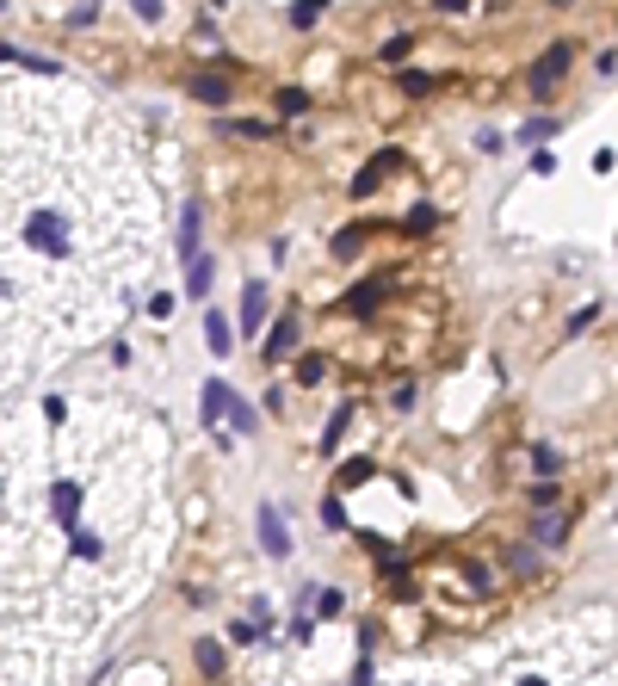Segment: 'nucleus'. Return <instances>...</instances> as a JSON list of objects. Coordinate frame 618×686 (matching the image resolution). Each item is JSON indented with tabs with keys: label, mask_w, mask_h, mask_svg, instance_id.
I'll list each match as a JSON object with an SVG mask.
<instances>
[{
	"label": "nucleus",
	"mask_w": 618,
	"mask_h": 686,
	"mask_svg": "<svg viewBox=\"0 0 618 686\" xmlns=\"http://www.w3.org/2000/svg\"><path fill=\"white\" fill-rule=\"evenodd\" d=\"M575 68V44L569 37H557V44H544V56L526 68V87H532V100H550L557 93V81Z\"/></svg>",
	"instance_id": "f257e3e1"
},
{
	"label": "nucleus",
	"mask_w": 618,
	"mask_h": 686,
	"mask_svg": "<svg viewBox=\"0 0 618 686\" xmlns=\"http://www.w3.org/2000/svg\"><path fill=\"white\" fill-rule=\"evenodd\" d=\"M19 242L37 248V254H68V223H62L56 211H31L25 229H19Z\"/></svg>",
	"instance_id": "f03ea898"
},
{
	"label": "nucleus",
	"mask_w": 618,
	"mask_h": 686,
	"mask_svg": "<svg viewBox=\"0 0 618 686\" xmlns=\"http://www.w3.org/2000/svg\"><path fill=\"white\" fill-rule=\"evenodd\" d=\"M253 526H260V550H266V556H291V520H285V507L260 501Z\"/></svg>",
	"instance_id": "7ed1b4c3"
},
{
	"label": "nucleus",
	"mask_w": 618,
	"mask_h": 686,
	"mask_svg": "<svg viewBox=\"0 0 618 686\" xmlns=\"http://www.w3.org/2000/svg\"><path fill=\"white\" fill-rule=\"evenodd\" d=\"M81 501H87V495H81V483H56V489H50V514H56V526H62V532H75Z\"/></svg>",
	"instance_id": "20e7f679"
},
{
	"label": "nucleus",
	"mask_w": 618,
	"mask_h": 686,
	"mask_svg": "<svg viewBox=\"0 0 618 686\" xmlns=\"http://www.w3.org/2000/svg\"><path fill=\"white\" fill-rule=\"evenodd\" d=\"M205 340H211L217 359H229V353H236V322H229L223 309H205Z\"/></svg>",
	"instance_id": "39448f33"
},
{
	"label": "nucleus",
	"mask_w": 618,
	"mask_h": 686,
	"mask_svg": "<svg viewBox=\"0 0 618 686\" xmlns=\"http://www.w3.org/2000/svg\"><path fill=\"white\" fill-rule=\"evenodd\" d=\"M285 353H297V315H278L272 322V334H266V347H260V359L272 365V359H285Z\"/></svg>",
	"instance_id": "423d86ee"
},
{
	"label": "nucleus",
	"mask_w": 618,
	"mask_h": 686,
	"mask_svg": "<svg viewBox=\"0 0 618 686\" xmlns=\"http://www.w3.org/2000/svg\"><path fill=\"white\" fill-rule=\"evenodd\" d=\"M198 106H229V81L223 75H192V87H186Z\"/></svg>",
	"instance_id": "0eeeda50"
},
{
	"label": "nucleus",
	"mask_w": 618,
	"mask_h": 686,
	"mask_svg": "<svg viewBox=\"0 0 618 686\" xmlns=\"http://www.w3.org/2000/svg\"><path fill=\"white\" fill-rule=\"evenodd\" d=\"M198 223H205V217H198V204H186V211H180V248H173L186 267L198 260Z\"/></svg>",
	"instance_id": "6e6552de"
},
{
	"label": "nucleus",
	"mask_w": 618,
	"mask_h": 686,
	"mask_svg": "<svg viewBox=\"0 0 618 686\" xmlns=\"http://www.w3.org/2000/svg\"><path fill=\"white\" fill-rule=\"evenodd\" d=\"M260 322H266V284L247 278L242 284V328H260Z\"/></svg>",
	"instance_id": "1a4fd4ad"
},
{
	"label": "nucleus",
	"mask_w": 618,
	"mask_h": 686,
	"mask_svg": "<svg viewBox=\"0 0 618 686\" xmlns=\"http://www.w3.org/2000/svg\"><path fill=\"white\" fill-rule=\"evenodd\" d=\"M389 167H402V155H396V148H389V155H377V161H371L365 173H359V179H353V198H371V186H377V179H383V173H389Z\"/></svg>",
	"instance_id": "9d476101"
},
{
	"label": "nucleus",
	"mask_w": 618,
	"mask_h": 686,
	"mask_svg": "<svg viewBox=\"0 0 618 686\" xmlns=\"http://www.w3.org/2000/svg\"><path fill=\"white\" fill-rule=\"evenodd\" d=\"M377 303H383V278H365V284L347 291V309H353V315H371Z\"/></svg>",
	"instance_id": "9b49d317"
},
{
	"label": "nucleus",
	"mask_w": 618,
	"mask_h": 686,
	"mask_svg": "<svg viewBox=\"0 0 618 686\" xmlns=\"http://www.w3.org/2000/svg\"><path fill=\"white\" fill-rule=\"evenodd\" d=\"M563 538H569V520L544 507V514H538V526H532V545H563Z\"/></svg>",
	"instance_id": "f8f14e48"
},
{
	"label": "nucleus",
	"mask_w": 618,
	"mask_h": 686,
	"mask_svg": "<svg viewBox=\"0 0 618 686\" xmlns=\"http://www.w3.org/2000/svg\"><path fill=\"white\" fill-rule=\"evenodd\" d=\"M303 600H309V612H316V618H341V606H347V600H341V587H303Z\"/></svg>",
	"instance_id": "ddd939ff"
},
{
	"label": "nucleus",
	"mask_w": 618,
	"mask_h": 686,
	"mask_svg": "<svg viewBox=\"0 0 618 686\" xmlns=\"http://www.w3.org/2000/svg\"><path fill=\"white\" fill-rule=\"evenodd\" d=\"M192 662H198V674H205V681H217V674H223V650H217L211 637H198V643H192Z\"/></svg>",
	"instance_id": "4468645a"
},
{
	"label": "nucleus",
	"mask_w": 618,
	"mask_h": 686,
	"mask_svg": "<svg viewBox=\"0 0 618 686\" xmlns=\"http://www.w3.org/2000/svg\"><path fill=\"white\" fill-rule=\"evenodd\" d=\"M211 273H217V267H211V260L198 254V260L186 267V297H211Z\"/></svg>",
	"instance_id": "2eb2a0df"
},
{
	"label": "nucleus",
	"mask_w": 618,
	"mask_h": 686,
	"mask_svg": "<svg viewBox=\"0 0 618 686\" xmlns=\"http://www.w3.org/2000/svg\"><path fill=\"white\" fill-rule=\"evenodd\" d=\"M544 137H557V118H526L519 124V148H532V142H544Z\"/></svg>",
	"instance_id": "dca6fc26"
},
{
	"label": "nucleus",
	"mask_w": 618,
	"mask_h": 686,
	"mask_svg": "<svg viewBox=\"0 0 618 686\" xmlns=\"http://www.w3.org/2000/svg\"><path fill=\"white\" fill-rule=\"evenodd\" d=\"M322 12H328V0H297V6H291V25H297V31H309Z\"/></svg>",
	"instance_id": "f3484780"
},
{
	"label": "nucleus",
	"mask_w": 618,
	"mask_h": 686,
	"mask_svg": "<svg viewBox=\"0 0 618 686\" xmlns=\"http://www.w3.org/2000/svg\"><path fill=\"white\" fill-rule=\"evenodd\" d=\"M68 545H75V556H81V562H100V538H93V532H81V526H75V532H68Z\"/></svg>",
	"instance_id": "a211bd4d"
},
{
	"label": "nucleus",
	"mask_w": 618,
	"mask_h": 686,
	"mask_svg": "<svg viewBox=\"0 0 618 686\" xmlns=\"http://www.w3.org/2000/svg\"><path fill=\"white\" fill-rule=\"evenodd\" d=\"M278 112H285V118L309 112V93H303V87H278Z\"/></svg>",
	"instance_id": "6ab92c4d"
},
{
	"label": "nucleus",
	"mask_w": 618,
	"mask_h": 686,
	"mask_svg": "<svg viewBox=\"0 0 618 686\" xmlns=\"http://www.w3.org/2000/svg\"><path fill=\"white\" fill-rule=\"evenodd\" d=\"M322 371H328L322 353H303V359H297V384H322Z\"/></svg>",
	"instance_id": "aec40b11"
},
{
	"label": "nucleus",
	"mask_w": 618,
	"mask_h": 686,
	"mask_svg": "<svg viewBox=\"0 0 618 686\" xmlns=\"http://www.w3.org/2000/svg\"><path fill=\"white\" fill-rule=\"evenodd\" d=\"M532 464H538V476H557L563 470V451L557 445H532Z\"/></svg>",
	"instance_id": "412c9836"
},
{
	"label": "nucleus",
	"mask_w": 618,
	"mask_h": 686,
	"mask_svg": "<svg viewBox=\"0 0 618 686\" xmlns=\"http://www.w3.org/2000/svg\"><path fill=\"white\" fill-rule=\"evenodd\" d=\"M347 420H353V409H334L328 433H322V451H341V433H347Z\"/></svg>",
	"instance_id": "4be33fe9"
},
{
	"label": "nucleus",
	"mask_w": 618,
	"mask_h": 686,
	"mask_svg": "<svg viewBox=\"0 0 618 686\" xmlns=\"http://www.w3.org/2000/svg\"><path fill=\"white\" fill-rule=\"evenodd\" d=\"M229 420H236V433H253V427H260V420H253V409H247L236 390H229Z\"/></svg>",
	"instance_id": "5701e85b"
},
{
	"label": "nucleus",
	"mask_w": 618,
	"mask_h": 686,
	"mask_svg": "<svg viewBox=\"0 0 618 686\" xmlns=\"http://www.w3.org/2000/svg\"><path fill=\"white\" fill-rule=\"evenodd\" d=\"M229 137H247V142H266V137H272V124H253V118H236V124H229Z\"/></svg>",
	"instance_id": "b1692460"
},
{
	"label": "nucleus",
	"mask_w": 618,
	"mask_h": 686,
	"mask_svg": "<svg viewBox=\"0 0 618 686\" xmlns=\"http://www.w3.org/2000/svg\"><path fill=\"white\" fill-rule=\"evenodd\" d=\"M359 242H365V229H341V235H334V254H341V260H353V254H359Z\"/></svg>",
	"instance_id": "393cba45"
},
{
	"label": "nucleus",
	"mask_w": 618,
	"mask_h": 686,
	"mask_svg": "<svg viewBox=\"0 0 618 686\" xmlns=\"http://www.w3.org/2000/svg\"><path fill=\"white\" fill-rule=\"evenodd\" d=\"M371 476V458H353V464H341V489H353V483H365Z\"/></svg>",
	"instance_id": "a878e982"
},
{
	"label": "nucleus",
	"mask_w": 618,
	"mask_h": 686,
	"mask_svg": "<svg viewBox=\"0 0 618 686\" xmlns=\"http://www.w3.org/2000/svg\"><path fill=\"white\" fill-rule=\"evenodd\" d=\"M408 50H414V37H389L377 56H383V62H408Z\"/></svg>",
	"instance_id": "bb28decb"
},
{
	"label": "nucleus",
	"mask_w": 618,
	"mask_h": 686,
	"mask_svg": "<svg viewBox=\"0 0 618 686\" xmlns=\"http://www.w3.org/2000/svg\"><path fill=\"white\" fill-rule=\"evenodd\" d=\"M433 223H439V211H433V204H414V211H408V229H414V235H421V229H433Z\"/></svg>",
	"instance_id": "cd10ccee"
},
{
	"label": "nucleus",
	"mask_w": 618,
	"mask_h": 686,
	"mask_svg": "<svg viewBox=\"0 0 618 686\" xmlns=\"http://www.w3.org/2000/svg\"><path fill=\"white\" fill-rule=\"evenodd\" d=\"M526 501H532L538 514H544V507H557V483H532V495H526Z\"/></svg>",
	"instance_id": "c85d7f7f"
},
{
	"label": "nucleus",
	"mask_w": 618,
	"mask_h": 686,
	"mask_svg": "<svg viewBox=\"0 0 618 686\" xmlns=\"http://www.w3.org/2000/svg\"><path fill=\"white\" fill-rule=\"evenodd\" d=\"M229 637H236V643H260V637H266V625H253V618H242V625H229Z\"/></svg>",
	"instance_id": "c756f323"
},
{
	"label": "nucleus",
	"mask_w": 618,
	"mask_h": 686,
	"mask_svg": "<svg viewBox=\"0 0 618 686\" xmlns=\"http://www.w3.org/2000/svg\"><path fill=\"white\" fill-rule=\"evenodd\" d=\"M322 526H347V507H341V501H334V495H328V501H322Z\"/></svg>",
	"instance_id": "7c9ffc66"
},
{
	"label": "nucleus",
	"mask_w": 618,
	"mask_h": 686,
	"mask_svg": "<svg viewBox=\"0 0 618 686\" xmlns=\"http://www.w3.org/2000/svg\"><path fill=\"white\" fill-rule=\"evenodd\" d=\"M247 618H253V625H272V606H266V594H253V600H247Z\"/></svg>",
	"instance_id": "2f4dec72"
},
{
	"label": "nucleus",
	"mask_w": 618,
	"mask_h": 686,
	"mask_svg": "<svg viewBox=\"0 0 618 686\" xmlns=\"http://www.w3.org/2000/svg\"><path fill=\"white\" fill-rule=\"evenodd\" d=\"M130 12H136L142 25H155V19H161V0H130Z\"/></svg>",
	"instance_id": "473e14b6"
},
{
	"label": "nucleus",
	"mask_w": 618,
	"mask_h": 686,
	"mask_svg": "<svg viewBox=\"0 0 618 686\" xmlns=\"http://www.w3.org/2000/svg\"><path fill=\"white\" fill-rule=\"evenodd\" d=\"M62 414H68V403H62V396H44V420H50V427H62Z\"/></svg>",
	"instance_id": "72a5a7b5"
},
{
	"label": "nucleus",
	"mask_w": 618,
	"mask_h": 686,
	"mask_svg": "<svg viewBox=\"0 0 618 686\" xmlns=\"http://www.w3.org/2000/svg\"><path fill=\"white\" fill-rule=\"evenodd\" d=\"M427 87H433V75H414V68L402 75V93H427Z\"/></svg>",
	"instance_id": "f704fd0d"
},
{
	"label": "nucleus",
	"mask_w": 618,
	"mask_h": 686,
	"mask_svg": "<svg viewBox=\"0 0 618 686\" xmlns=\"http://www.w3.org/2000/svg\"><path fill=\"white\" fill-rule=\"evenodd\" d=\"M433 6H439V12H464L470 0H433Z\"/></svg>",
	"instance_id": "c9c22d12"
},
{
	"label": "nucleus",
	"mask_w": 618,
	"mask_h": 686,
	"mask_svg": "<svg viewBox=\"0 0 618 686\" xmlns=\"http://www.w3.org/2000/svg\"><path fill=\"white\" fill-rule=\"evenodd\" d=\"M519 686H550V681H538V674H526V681H519Z\"/></svg>",
	"instance_id": "e433bc0d"
}]
</instances>
